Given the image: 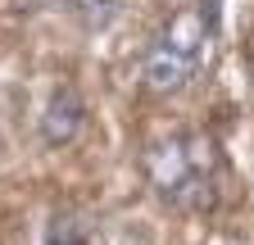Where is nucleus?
<instances>
[{"label": "nucleus", "instance_id": "nucleus-1", "mask_svg": "<svg viewBox=\"0 0 254 245\" xmlns=\"http://www.w3.org/2000/svg\"><path fill=\"white\" fill-rule=\"evenodd\" d=\"M145 177L164 204L182 213H204L218 204V177H222L218 145L200 132L168 136L145 150Z\"/></svg>", "mask_w": 254, "mask_h": 245}, {"label": "nucleus", "instance_id": "nucleus-2", "mask_svg": "<svg viewBox=\"0 0 254 245\" xmlns=\"http://www.w3.org/2000/svg\"><path fill=\"white\" fill-rule=\"evenodd\" d=\"M209 18L204 9H182L164 32H159L150 46H145V59H141V82L159 96L168 91H182L200 68V55H204V41H209Z\"/></svg>", "mask_w": 254, "mask_h": 245}, {"label": "nucleus", "instance_id": "nucleus-3", "mask_svg": "<svg viewBox=\"0 0 254 245\" xmlns=\"http://www.w3.org/2000/svg\"><path fill=\"white\" fill-rule=\"evenodd\" d=\"M82 122H86V105L77 96V86H59L41 114V136H46V145H68V141H77Z\"/></svg>", "mask_w": 254, "mask_h": 245}, {"label": "nucleus", "instance_id": "nucleus-4", "mask_svg": "<svg viewBox=\"0 0 254 245\" xmlns=\"http://www.w3.org/2000/svg\"><path fill=\"white\" fill-rule=\"evenodd\" d=\"M91 241V223L82 218V213H55L50 227H46V245H86Z\"/></svg>", "mask_w": 254, "mask_h": 245}, {"label": "nucleus", "instance_id": "nucleus-5", "mask_svg": "<svg viewBox=\"0 0 254 245\" xmlns=\"http://www.w3.org/2000/svg\"><path fill=\"white\" fill-rule=\"evenodd\" d=\"M77 14L95 27V23H109L114 18V0H77Z\"/></svg>", "mask_w": 254, "mask_h": 245}]
</instances>
